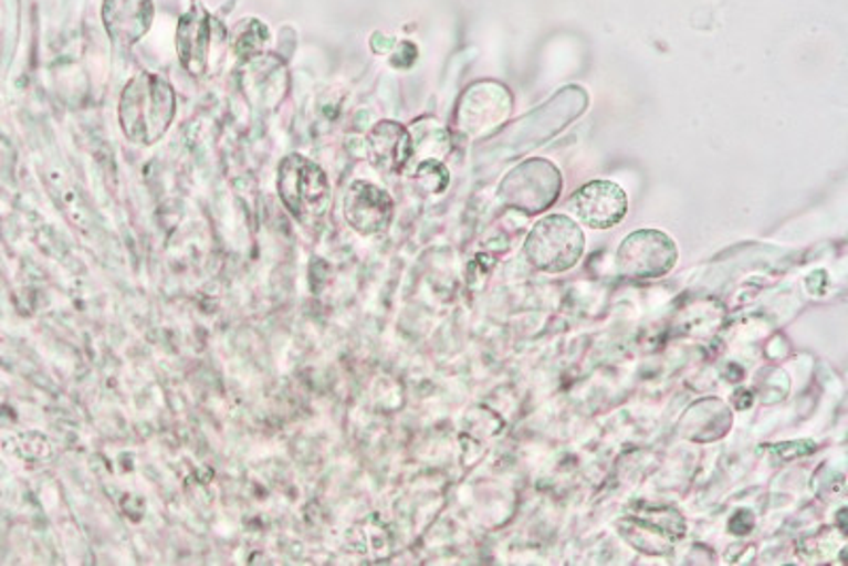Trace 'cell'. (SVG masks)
<instances>
[{"label":"cell","instance_id":"obj_1","mask_svg":"<svg viewBox=\"0 0 848 566\" xmlns=\"http://www.w3.org/2000/svg\"><path fill=\"white\" fill-rule=\"evenodd\" d=\"M177 98L168 81L151 73L132 78L119 103V124L132 143L154 145L175 119Z\"/></svg>","mask_w":848,"mask_h":566},{"label":"cell","instance_id":"obj_7","mask_svg":"<svg viewBox=\"0 0 848 566\" xmlns=\"http://www.w3.org/2000/svg\"><path fill=\"white\" fill-rule=\"evenodd\" d=\"M512 113V94L492 81L471 85L464 92L459 106V126L469 136H482L490 129L499 128Z\"/></svg>","mask_w":848,"mask_h":566},{"label":"cell","instance_id":"obj_9","mask_svg":"<svg viewBox=\"0 0 848 566\" xmlns=\"http://www.w3.org/2000/svg\"><path fill=\"white\" fill-rule=\"evenodd\" d=\"M103 22L117 48H132L154 24V0H104Z\"/></svg>","mask_w":848,"mask_h":566},{"label":"cell","instance_id":"obj_3","mask_svg":"<svg viewBox=\"0 0 848 566\" xmlns=\"http://www.w3.org/2000/svg\"><path fill=\"white\" fill-rule=\"evenodd\" d=\"M279 193L286 210L304 226H316L332 205L327 175L304 155L284 157L279 168Z\"/></svg>","mask_w":848,"mask_h":566},{"label":"cell","instance_id":"obj_8","mask_svg":"<svg viewBox=\"0 0 848 566\" xmlns=\"http://www.w3.org/2000/svg\"><path fill=\"white\" fill-rule=\"evenodd\" d=\"M395 214V202L374 182L357 180L344 198V217L360 235H376L388 230Z\"/></svg>","mask_w":848,"mask_h":566},{"label":"cell","instance_id":"obj_2","mask_svg":"<svg viewBox=\"0 0 848 566\" xmlns=\"http://www.w3.org/2000/svg\"><path fill=\"white\" fill-rule=\"evenodd\" d=\"M586 251L579 223L566 214H547L533 226L524 242L526 261L545 274H563L575 268Z\"/></svg>","mask_w":848,"mask_h":566},{"label":"cell","instance_id":"obj_5","mask_svg":"<svg viewBox=\"0 0 848 566\" xmlns=\"http://www.w3.org/2000/svg\"><path fill=\"white\" fill-rule=\"evenodd\" d=\"M679 258V249L669 233L639 230L626 235L617 247V272L624 279L653 281L667 276Z\"/></svg>","mask_w":848,"mask_h":566},{"label":"cell","instance_id":"obj_11","mask_svg":"<svg viewBox=\"0 0 848 566\" xmlns=\"http://www.w3.org/2000/svg\"><path fill=\"white\" fill-rule=\"evenodd\" d=\"M367 147L374 164L392 175L404 172L413 155L410 132L397 122H380L369 132Z\"/></svg>","mask_w":848,"mask_h":566},{"label":"cell","instance_id":"obj_4","mask_svg":"<svg viewBox=\"0 0 848 566\" xmlns=\"http://www.w3.org/2000/svg\"><path fill=\"white\" fill-rule=\"evenodd\" d=\"M563 191L561 170L543 157H533L515 166L499 185V198L505 207L522 214H541L554 207Z\"/></svg>","mask_w":848,"mask_h":566},{"label":"cell","instance_id":"obj_10","mask_svg":"<svg viewBox=\"0 0 848 566\" xmlns=\"http://www.w3.org/2000/svg\"><path fill=\"white\" fill-rule=\"evenodd\" d=\"M212 41V18L202 7H193L180 18L177 30V48L182 66L191 75H202L208 62V50Z\"/></svg>","mask_w":848,"mask_h":566},{"label":"cell","instance_id":"obj_6","mask_svg":"<svg viewBox=\"0 0 848 566\" xmlns=\"http://www.w3.org/2000/svg\"><path fill=\"white\" fill-rule=\"evenodd\" d=\"M568 212L590 230H611L628 212L626 191L611 180H591L568 198Z\"/></svg>","mask_w":848,"mask_h":566}]
</instances>
